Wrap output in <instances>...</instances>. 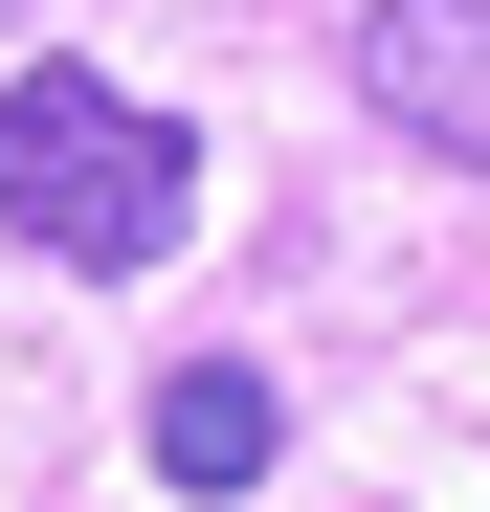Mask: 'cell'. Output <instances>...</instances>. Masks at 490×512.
Listing matches in <instances>:
<instances>
[{
  "mask_svg": "<svg viewBox=\"0 0 490 512\" xmlns=\"http://www.w3.org/2000/svg\"><path fill=\"white\" fill-rule=\"evenodd\" d=\"M335 67H357V112H379L401 156L490 179V0H357V23H335Z\"/></svg>",
  "mask_w": 490,
  "mask_h": 512,
  "instance_id": "2",
  "label": "cell"
},
{
  "mask_svg": "<svg viewBox=\"0 0 490 512\" xmlns=\"http://www.w3.org/2000/svg\"><path fill=\"white\" fill-rule=\"evenodd\" d=\"M290 468V401H268V357H179V379H156V490H268Z\"/></svg>",
  "mask_w": 490,
  "mask_h": 512,
  "instance_id": "3",
  "label": "cell"
},
{
  "mask_svg": "<svg viewBox=\"0 0 490 512\" xmlns=\"http://www.w3.org/2000/svg\"><path fill=\"white\" fill-rule=\"evenodd\" d=\"M0 223H23L45 268L134 290V268H179V223H201V134L45 45V67H0Z\"/></svg>",
  "mask_w": 490,
  "mask_h": 512,
  "instance_id": "1",
  "label": "cell"
}]
</instances>
